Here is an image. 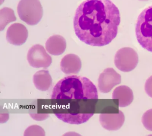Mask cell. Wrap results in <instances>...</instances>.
Here are the masks:
<instances>
[{"mask_svg":"<svg viewBox=\"0 0 152 136\" xmlns=\"http://www.w3.org/2000/svg\"><path fill=\"white\" fill-rule=\"evenodd\" d=\"M98 91L95 85L84 77L72 75L63 78L53 88V99H97Z\"/></svg>","mask_w":152,"mask_h":136,"instance_id":"7a4b0ae2","label":"cell"},{"mask_svg":"<svg viewBox=\"0 0 152 136\" xmlns=\"http://www.w3.org/2000/svg\"><path fill=\"white\" fill-rule=\"evenodd\" d=\"M28 31L26 27L20 23L12 24L7 30L6 38L10 44L20 46L26 42Z\"/></svg>","mask_w":152,"mask_h":136,"instance_id":"9c48e42d","label":"cell"},{"mask_svg":"<svg viewBox=\"0 0 152 136\" xmlns=\"http://www.w3.org/2000/svg\"><path fill=\"white\" fill-rule=\"evenodd\" d=\"M120 22L119 9L112 1L85 0L76 9L74 28L80 41L104 46L116 37Z\"/></svg>","mask_w":152,"mask_h":136,"instance_id":"6da1fadb","label":"cell"},{"mask_svg":"<svg viewBox=\"0 0 152 136\" xmlns=\"http://www.w3.org/2000/svg\"><path fill=\"white\" fill-rule=\"evenodd\" d=\"M145 89L147 94L152 98V76H150L146 81Z\"/></svg>","mask_w":152,"mask_h":136,"instance_id":"e0dca14e","label":"cell"},{"mask_svg":"<svg viewBox=\"0 0 152 136\" xmlns=\"http://www.w3.org/2000/svg\"><path fill=\"white\" fill-rule=\"evenodd\" d=\"M141 121L147 130L152 131V109L148 110L143 115Z\"/></svg>","mask_w":152,"mask_h":136,"instance_id":"2e32d148","label":"cell"},{"mask_svg":"<svg viewBox=\"0 0 152 136\" xmlns=\"http://www.w3.org/2000/svg\"><path fill=\"white\" fill-rule=\"evenodd\" d=\"M46 50L52 55H59L65 51L66 43L64 38L60 35H54L47 40Z\"/></svg>","mask_w":152,"mask_h":136,"instance_id":"7c38bea8","label":"cell"},{"mask_svg":"<svg viewBox=\"0 0 152 136\" xmlns=\"http://www.w3.org/2000/svg\"><path fill=\"white\" fill-rule=\"evenodd\" d=\"M135 31L140 44L152 52V5L144 9L139 15Z\"/></svg>","mask_w":152,"mask_h":136,"instance_id":"3957f363","label":"cell"},{"mask_svg":"<svg viewBox=\"0 0 152 136\" xmlns=\"http://www.w3.org/2000/svg\"><path fill=\"white\" fill-rule=\"evenodd\" d=\"M121 77L114 69L108 68L100 73L98 80V86L100 92L107 93L116 85L121 83Z\"/></svg>","mask_w":152,"mask_h":136,"instance_id":"52a82bcc","label":"cell"},{"mask_svg":"<svg viewBox=\"0 0 152 136\" xmlns=\"http://www.w3.org/2000/svg\"><path fill=\"white\" fill-rule=\"evenodd\" d=\"M17 10L21 20L30 26L38 24L43 16V9L39 0H20Z\"/></svg>","mask_w":152,"mask_h":136,"instance_id":"277c9868","label":"cell"},{"mask_svg":"<svg viewBox=\"0 0 152 136\" xmlns=\"http://www.w3.org/2000/svg\"><path fill=\"white\" fill-rule=\"evenodd\" d=\"M16 20L14 11L10 8H2L1 10V30L4 29L7 24Z\"/></svg>","mask_w":152,"mask_h":136,"instance_id":"9a60e30c","label":"cell"},{"mask_svg":"<svg viewBox=\"0 0 152 136\" xmlns=\"http://www.w3.org/2000/svg\"><path fill=\"white\" fill-rule=\"evenodd\" d=\"M112 98L118 99V105L121 107L129 105L134 99L132 89L127 86H121L115 89L112 95Z\"/></svg>","mask_w":152,"mask_h":136,"instance_id":"8fae6325","label":"cell"},{"mask_svg":"<svg viewBox=\"0 0 152 136\" xmlns=\"http://www.w3.org/2000/svg\"><path fill=\"white\" fill-rule=\"evenodd\" d=\"M81 67L80 59L74 54H69L65 55L60 63L61 70L66 74H77L80 70Z\"/></svg>","mask_w":152,"mask_h":136,"instance_id":"30bf717a","label":"cell"},{"mask_svg":"<svg viewBox=\"0 0 152 136\" xmlns=\"http://www.w3.org/2000/svg\"><path fill=\"white\" fill-rule=\"evenodd\" d=\"M138 60L137 53L133 48L124 47L116 52L114 63L118 69L124 72H129L137 67Z\"/></svg>","mask_w":152,"mask_h":136,"instance_id":"5b68a950","label":"cell"},{"mask_svg":"<svg viewBox=\"0 0 152 136\" xmlns=\"http://www.w3.org/2000/svg\"><path fill=\"white\" fill-rule=\"evenodd\" d=\"M27 59L29 64L35 68H47L52 63L51 56L43 46L37 44L33 46L28 52Z\"/></svg>","mask_w":152,"mask_h":136,"instance_id":"8992f818","label":"cell"},{"mask_svg":"<svg viewBox=\"0 0 152 136\" xmlns=\"http://www.w3.org/2000/svg\"><path fill=\"white\" fill-rule=\"evenodd\" d=\"M125 121V116L122 112L104 113L99 115V121L102 127L109 131L117 130L121 129Z\"/></svg>","mask_w":152,"mask_h":136,"instance_id":"ba28073f","label":"cell"},{"mask_svg":"<svg viewBox=\"0 0 152 136\" xmlns=\"http://www.w3.org/2000/svg\"><path fill=\"white\" fill-rule=\"evenodd\" d=\"M33 82L37 89L41 91H47L52 85V79L48 71L41 70L34 75Z\"/></svg>","mask_w":152,"mask_h":136,"instance_id":"4fadbf2b","label":"cell"},{"mask_svg":"<svg viewBox=\"0 0 152 136\" xmlns=\"http://www.w3.org/2000/svg\"><path fill=\"white\" fill-rule=\"evenodd\" d=\"M139 1H149V0H139Z\"/></svg>","mask_w":152,"mask_h":136,"instance_id":"ac0fdd59","label":"cell"},{"mask_svg":"<svg viewBox=\"0 0 152 136\" xmlns=\"http://www.w3.org/2000/svg\"><path fill=\"white\" fill-rule=\"evenodd\" d=\"M94 113L62 114L56 113L58 119L64 122L71 124H79L86 122L93 116Z\"/></svg>","mask_w":152,"mask_h":136,"instance_id":"5bb4252c","label":"cell"}]
</instances>
